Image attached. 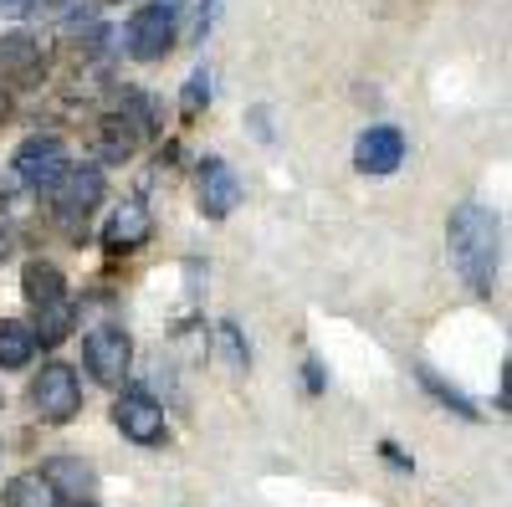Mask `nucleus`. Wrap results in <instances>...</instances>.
<instances>
[{
  "label": "nucleus",
  "mask_w": 512,
  "mask_h": 507,
  "mask_svg": "<svg viewBox=\"0 0 512 507\" xmlns=\"http://www.w3.org/2000/svg\"><path fill=\"white\" fill-rule=\"evenodd\" d=\"M415 374H420V385H425V390H431V395H436V400H441L446 410H456L461 420H482V415H477V405H472V400H466V395H461L456 385H446V379H441V374H436L431 364H420Z\"/></svg>",
  "instance_id": "18"
},
{
  "label": "nucleus",
  "mask_w": 512,
  "mask_h": 507,
  "mask_svg": "<svg viewBox=\"0 0 512 507\" xmlns=\"http://www.w3.org/2000/svg\"><path fill=\"white\" fill-rule=\"evenodd\" d=\"M47 195H52L57 221L77 236L82 226H88V216L98 210V200H103V169H93V164H72V169H67V175H62Z\"/></svg>",
  "instance_id": "2"
},
{
  "label": "nucleus",
  "mask_w": 512,
  "mask_h": 507,
  "mask_svg": "<svg viewBox=\"0 0 512 507\" xmlns=\"http://www.w3.org/2000/svg\"><path fill=\"white\" fill-rule=\"evenodd\" d=\"M41 477L52 482V492L62 497V502H93V492H98V472L88 467L82 456H52L47 467H41Z\"/></svg>",
  "instance_id": "13"
},
{
  "label": "nucleus",
  "mask_w": 512,
  "mask_h": 507,
  "mask_svg": "<svg viewBox=\"0 0 512 507\" xmlns=\"http://www.w3.org/2000/svg\"><path fill=\"white\" fill-rule=\"evenodd\" d=\"M21 292H26L31 308H52V303L67 298V277L52 262H26L21 267Z\"/></svg>",
  "instance_id": "14"
},
{
  "label": "nucleus",
  "mask_w": 512,
  "mask_h": 507,
  "mask_svg": "<svg viewBox=\"0 0 512 507\" xmlns=\"http://www.w3.org/2000/svg\"><path fill=\"white\" fill-rule=\"evenodd\" d=\"M11 251H16V231H11L6 221H0V262H6V257H11Z\"/></svg>",
  "instance_id": "23"
},
{
  "label": "nucleus",
  "mask_w": 512,
  "mask_h": 507,
  "mask_svg": "<svg viewBox=\"0 0 512 507\" xmlns=\"http://www.w3.org/2000/svg\"><path fill=\"white\" fill-rule=\"evenodd\" d=\"M77 328V308H72V298H62V303H52V308H36V323H31V333H36V349L41 344H62V338Z\"/></svg>",
  "instance_id": "17"
},
{
  "label": "nucleus",
  "mask_w": 512,
  "mask_h": 507,
  "mask_svg": "<svg viewBox=\"0 0 512 507\" xmlns=\"http://www.w3.org/2000/svg\"><path fill=\"white\" fill-rule=\"evenodd\" d=\"M205 103H210V72H205V67H195V72L185 77V93H180V113H185V118H195V113H200Z\"/></svg>",
  "instance_id": "19"
},
{
  "label": "nucleus",
  "mask_w": 512,
  "mask_h": 507,
  "mask_svg": "<svg viewBox=\"0 0 512 507\" xmlns=\"http://www.w3.org/2000/svg\"><path fill=\"white\" fill-rule=\"evenodd\" d=\"M446 246H451V267L466 282L472 298H492L497 267H502V221L487 205H456L446 221Z\"/></svg>",
  "instance_id": "1"
},
{
  "label": "nucleus",
  "mask_w": 512,
  "mask_h": 507,
  "mask_svg": "<svg viewBox=\"0 0 512 507\" xmlns=\"http://www.w3.org/2000/svg\"><path fill=\"white\" fill-rule=\"evenodd\" d=\"M303 374H308V390L318 395V390H323V364H318V359H308V369H303Z\"/></svg>",
  "instance_id": "24"
},
{
  "label": "nucleus",
  "mask_w": 512,
  "mask_h": 507,
  "mask_svg": "<svg viewBox=\"0 0 512 507\" xmlns=\"http://www.w3.org/2000/svg\"><path fill=\"white\" fill-rule=\"evenodd\" d=\"M195 195H200V210L205 221H226L231 210L241 205V180L226 159H205L200 175H195Z\"/></svg>",
  "instance_id": "10"
},
{
  "label": "nucleus",
  "mask_w": 512,
  "mask_h": 507,
  "mask_svg": "<svg viewBox=\"0 0 512 507\" xmlns=\"http://www.w3.org/2000/svg\"><path fill=\"white\" fill-rule=\"evenodd\" d=\"M41 77H47V52H41L36 36L26 31L0 36V82L6 88H36Z\"/></svg>",
  "instance_id": "8"
},
{
  "label": "nucleus",
  "mask_w": 512,
  "mask_h": 507,
  "mask_svg": "<svg viewBox=\"0 0 512 507\" xmlns=\"http://www.w3.org/2000/svg\"><path fill=\"white\" fill-rule=\"evenodd\" d=\"M11 113V103H6V93H0V118H6Z\"/></svg>",
  "instance_id": "26"
},
{
  "label": "nucleus",
  "mask_w": 512,
  "mask_h": 507,
  "mask_svg": "<svg viewBox=\"0 0 512 507\" xmlns=\"http://www.w3.org/2000/svg\"><path fill=\"white\" fill-rule=\"evenodd\" d=\"M113 426L134 441V446H159V441L169 436L164 410H159L154 395H144V390H123V395L113 400Z\"/></svg>",
  "instance_id": "6"
},
{
  "label": "nucleus",
  "mask_w": 512,
  "mask_h": 507,
  "mask_svg": "<svg viewBox=\"0 0 512 507\" xmlns=\"http://www.w3.org/2000/svg\"><path fill=\"white\" fill-rule=\"evenodd\" d=\"M77 507H98V502H77Z\"/></svg>",
  "instance_id": "27"
},
{
  "label": "nucleus",
  "mask_w": 512,
  "mask_h": 507,
  "mask_svg": "<svg viewBox=\"0 0 512 507\" xmlns=\"http://www.w3.org/2000/svg\"><path fill=\"white\" fill-rule=\"evenodd\" d=\"M11 169H16V180L31 185V190H52L62 175H67V144L57 134H31L16 154H11Z\"/></svg>",
  "instance_id": "5"
},
{
  "label": "nucleus",
  "mask_w": 512,
  "mask_h": 507,
  "mask_svg": "<svg viewBox=\"0 0 512 507\" xmlns=\"http://www.w3.org/2000/svg\"><path fill=\"white\" fill-rule=\"evenodd\" d=\"M31 405L47 426H67L82 410V379L72 364H41V374L31 379Z\"/></svg>",
  "instance_id": "3"
},
{
  "label": "nucleus",
  "mask_w": 512,
  "mask_h": 507,
  "mask_svg": "<svg viewBox=\"0 0 512 507\" xmlns=\"http://www.w3.org/2000/svg\"><path fill=\"white\" fill-rule=\"evenodd\" d=\"M149 236H154V221H149L144 200H123L113 216H108V226H103V246L113 251V257H128V251H139Z\"/></svg>",
  "instance_id": "11"
},
{
  "label": "nucleus",
  "mask_w": 512,
  "mask_h": 507,
  "mask_svg": "<svg viewBox=\"0 0 512 507\" xmlns=\"http://www.w3.org/2000/svg\"><path fill=\"white\" fill-rule=\"evenodd\" d=\"M0 507H62V497L52 492V482L41 472H16L0 487Z\"/></svg>",
  "instance_id": "15"
},
{
  "label": "nucleus",
  "mask_w": 512,
  "mask_h": 507,
  "mask_svg": "<svg viewBox=\"0 0 512 507\" xmlns=\"http://www.w3.org/2000/svg\"><path fill=\"white\" fill-rule=\"evenodd\" d=\"M216 16H221V0H200V16H195V36H200V41L210 36V26H216Z\"/></svg>",
  "instance_id": "21"
},
{
  "label": "nucleus",
  "mask_w": 512,
  "mask_h": 507,
  "mask_svg": "<svg viewBox=\"0 0 512 507\" xmlns=\"http://www.w3.org/2000/svg\"><path fill=\"white\" fill-rule=\"evenodd\" d=\"M36 359V333L21 318H0V369H26Z\"/></svg>",
  "instance_id": "16"
},
{
  "label": "nucleus",
  "mask_w": 512,
  "mask_h": 507,
  "mask_svg": "<svg viewBox=\"0 0 512 507\" xmlns=\"http://www.w3.org/2000/svg\"><path fill=\"white\" fill-rule=\"evenodd\" d=\"M139 139H144V118L139 113H103L98 118V159H108V164L134 159Z\"/></svg>",
  "instance_id": "12"
},
{
  "label": "nucleus",
  "mask_w": 512,
  "mask_h": 507,
  "mask_svg": "<svg viewBox=\"0 0 512 507\" xmlns=\"http://www.w3.org/2000/svg\"><path fill=\"white\" fill-rule=\"evenodd\" d=\"M0 11H6V16H21V11H31V0H0Z\"/></svg>",
  "instance_id": "25"
},
{
  "label": "nucleus",
  "mask_w": 512,
  "mask_h": 507,
  "mask_svg": "<svg viewBox=\"0 0 512 507\" xmlns=\"http://www.w3.org/2000/svg\"><path fill=\"white\" fill-rule=\"evenodd\" d=\"M82 364H88V374L98 379V385L118 390L128 379V369H134V338H128L123 328H113V323H103V328H93L88 338H82Z\"/></svg>",
  "instance_id": "4"
},
{
  "label": "nucleus",
  "mask_w": 512,
  "mask_h": 507,
  "mask_svg": "<svg viewBox=\"0 0 512 507\" xmlns=\"http://www.w3.org/2000/svg\"><path fill=\"white\" fill-rule=\"evenodd\" d=\"M221 344H226V354H231V364H236V369H246V364H251V349L241 344V328H236V323H221Z\"/></svg>",
  "instance_id": "20"
},
{
  "label": "nucleus",
  "mask_w": 512,
  "mask_h": 507,
  "mask_svg": "<svg viewBox=\"0 0 512 507\" xmlns=\"http://www.w3.org/2000/svg\"><path fill=\"white\" fill-rule=\"evenodd\" d=\"M400 164H405V134L395 129V123H374V129L359 134V144H354L359 175H395Z\"/></svg>",
  "instance_id": "9"
},
{
  "label": "nucleus",
  "mask_w": 512,
  "mask_h": 507,
  "mask_svg": "<svg viewBox=\"0 0 512 507\" xmlns=\"http://www.w3.org/2000/svg\"><path fill=\"white\" fill-rule=\"evenodd\" d=\"M180 36V16H169L164 6H144L134 21H128V57L134 62H159Z\"/></svg>",
  "instance_id": "7"
},
{
  "label": "nucleus",
  "mask_w": 512,
  "mask_h": 507,
  "mask_svg": "<svg viewBox=\"0 0 512 507\" xmlns=\"http://www.w3.org/2000/svg\"><path fill=\"white\" fill-rule=\"evenodd\" d=\"M108 6H118V0H108Z\"/></svg>",
  "instance_id": "28"
},
{
  "label": "nucleus",
  "mask_w": 512,
  "mask_h": 507,
  "mask_svg": "<svg viewBox=\"0 0 512 507\" xmlns=\"http://www.w3.org/2000/svg\"><path fill=\"white\" fill-rule=\"evenodd\" d=\"M379 451H384V461H390V467H395V472H415V461H410V456H405V451H400L395 441H384Z\"/></svg>",
  "instance_id": "22"
}]
</instances>
